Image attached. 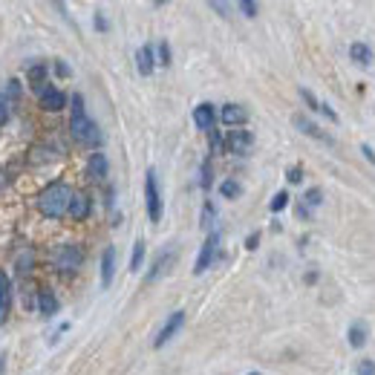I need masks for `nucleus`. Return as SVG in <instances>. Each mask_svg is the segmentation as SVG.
<instances>
[{
    "label": "nucleus",
    "mask_w": 375,
    "mask_h": 375,
    "mask_svg": "<svg viewBox=\"0 0 375 375\" xmlns=\"http://www.w3.org/2000/svg\"><path fill=\"white\" fill-rule=\"evenodd\" d=\"M70 130H73V139L81 145V147H90L92 153H96L102 147V130H99V124L92 121L87 116V107H84V96L81 92H75V96L70 99Z\"/></svg>",
    "instance_id": "obj_1"
},
{
    "label": "nucleus",
    "mask_w": 375,
    "mask_h": 375,
    "mask_svg": "<svg viewBox=\"0 0 375 375\" xmlns=\"http://www.w3.org/2000/svg\"><path fill=\"white\" fill-rule=\"evenodd\" d=\"M73 188L67 185V182H49L44 191L38 194V199H35V208H38V214L44 216V220H64V216L70 214V202H73Z\"/></svg>",
    "instance_id": "obj_2"
},
{
    "label": "nucleus",
    "mask_w": 375,
    "mask_h": 375,
    "mask_svg": "<svg viewBox=\"0 0 375 375\" xmlns=\"http://www.w3.org/2000/svg\"><path fill=\"white\" fill-rule=\"evenodd\" d=\"M145 208H147V220L153 226L162 223L165 202H162V191H159V176H156L153 168H147V173H145Z\"/></svg>",
    "instance_id": "obj_3"
},
{
    "label": "nucleus",
    "mask_w": 375,
    "mask_h": 375,
    "mask_svg": "<svg viewBox=\"0 0 375 375\" xmlns=\"http://www.w3.org/2000/svg\"><path fill=\"white\" fill-rule=\"evenodd\" d=\"M84 266V248L75 245V242H64L55 248L52 254V269L61 271V274H75L78 269Z\"/></svg>",
    "instance_id": "obj_4"
},
{
    "label": "nucleus",
    "mask_w": 375,
    "mask_h": 375,
    "mask_svg": "<svg viewBox=\"0 0 375 375\" xmlns=\"http://www.w3.org/2000/svg\"><path fill=\"white\" fill-rule=\"evenodd\" d=\"M38 92V104H41V110H47V113H61L67 107V96H64V90H58L55 84H44V87H38L35 90Z\"/></svg>",
    "instance_id": "obj_5"
},
{
    "label": "nucleus",
    "mask_w": 375,
    "mask_h": 375,
    "mask_svg": "<svg viewBox=\"0 0 375 375\" xmlns=\"http://www.w3.org/2000/svg\"><path fill=\"white\" fill-rule=\"evenodd\" d=\"M216 248H220V231H211V234L205 237L202 248H199L197 263H194V274H197V277L205 274V271L211 269V263H214V257H216Z\"/></svg>",
    "instance_id": "obj_6"
},
{
    "label": "nucleus",
    "mask_w": 375,
    "mask_h": 375,
    "mask_svg": "<svg viewBox=\"0 0 375 375\" xmlns=\"http://www.w3.org/2000/svg\"><path fill=\"white\" fill-rule=\"evenodd\" d=\"M182 324H185V312H182V309L171 312V318L162 324V329H159V332H156V338H153V347H156V350H162L165 343H168V340H171V338H173V335L182 329Z\"/></svg>",
    "instance_id": "obj_7"
},
{
    "label": "nucleus",
    "mask_w": 375,
    "mask_h": 375,
    "mask_svg": "<svg viewBox=\"0 0 375 375\" xmlns=\"http://www.w3.org/2000/svg\"><path fill=\"white\" fill-rule=\"evenodd\" d=\"M252 145H254L252 130L237 128V130H231V133L226 136V150H228V153H237V156H245L248 150H252Z\"/></svg>",
    "instance_id": "obj_8"
},
{
    "label": "nucleus",
    "mask_w": 375,
    "mask_h": 375,
    "mask_svg": "<svg viewBox=\"0 0 375 375\" xmlns=\"http://www.w3.org/2000/svg\"><path fill=\"white\" fill-rule=\"evenodd\" d=\"M194 124H197V130L211 133V130L216 128V107L208 104V102L197 104V107H194Z\"/></svg>",
    "instance_id": "obj_9"
},
{
    "label": "nucleus",
    "mask_w": 375,
    "mask_h": 375,
    "mask_svg": "<svg viewBox=\"0 0 375 375\" xmlns=\"http://www.w3.org/2000/svg\"><path fill=\"white\" fill-rule=\"evenodd\" d=\"M90 214H92V199H90V194L75 191V194H73V202H70V214H67V216H73L75 223H84Z\"/></svg>",
    "instance_id": "obj_10"
},
{
    "label": "nucleus",
    "mask_w": 375,
    "mask_h": 375,
    "mask_svg": "<svg viewBox=\"0 0 375 375\" xmlns=\"http://www.w3.org/2000/svg\"><path fill=\"white\" fill-rule=\"evenodd\" d=\"M12 297H15L12 280H9V274H6L4 269H0V321L9 318V312H12Z\"/></svg>",
    "instance_id": "obj_11"
},
{
    "label": "nucleus",
    "mask_w": 375,
    "mask_h": 375,
    "mask_svg": "<svg viewBox=\"0 0 375 375\" xmlns=\"http://www.w3.org/2000/svg\"><path fill=\"white\" fill-rule=\"evenodd\" d=\"M107 156L102 153V150H96V153H90V159H87V176L92 179V182H102L104 176H107Z\"/></svg>",
    "instance_id": "obj_12"
},
{
    "label": "nucleus",
    "mask_w": 375,
    "mask_h": 375,
    "mask_svg": "<svg viewBox=\"0 0 375 375\" xmlns=\"http://www.w3.org/2000/svg\"><path fill=\"white\" fill-rule=\"evenodd\" d=\"M220 121L228 124V128H242V124L248 121V113H245V107H240V104H223Z\"/></svg>",
    "instance_id": "obj_13"
},
{
    "label": "nucleus",
    "mask_w": 375,
    "mask_h": 375,
    "mask_svg": "<svg viewBox=\"0 0 375 375\" xmlns=\"http://www.w3.org/2000/svg\"><path fill=\"white\" fill-rule=\"evenodd\" d=\"M35 306H38V312H41L44 318H52V315H58V297H55V292H52V289H38Z\"/></svg>",
    "instance_id": "obj_14"
},
{
    "label": "nucleus",
    "mask_w": 375,
    "mask_h": 375,
    "mask_svg": "<svg viewBox=\"0 0 375 375\" xmlns=\"http://www.w3.org/2000/svg\"><path fill=\"white\" fill-rule=\"evenodd\" d=\"M295 128H300L306 136H312V139H318V142H324V145H335V139L329 136V133H324L318 124H312L306 116H295Z\"/></svg>",
    "instance_id": "obj_15"
},
{
    "label": "nucleus",
    "mask_w": 375,
    "mask_h": 375,
    "mask_svg": "<svg viewBox=\"0 0 375 375\" xmlns=\"http://www.w3.org/2000/svg\"><path fill=\"white\" fill-rule=\"evenodd\" d=\"M113 274H116V248L107 245L104 254H102V289H110Z\"/></svg>",
    "instance_id": "obj_16"
},
{
    "label": "nucleus",
    "mask_w": 375,
    "mask_h": 375,
    "mask_svg": "<svg viewBox=\"0 0 375 375\" xmlns=\"http://www.w3.org/2000/svg\"><path fill=\"white\" fill-rule=\"evenodd\" d=\"M136 67H139L142 75H150L156 70V49L150 44L139 47V52H136Z\"/></svg>",
    "instance_id": "obj_17"
},
{
    "label": "nucleus",
    "mask_w": 375,
    "mask_h": 375,
    "mask_svg": "<svg viewBox=\"0 0 375 375\" xmlns=\"http://www.w3.org/2000/svg\"><path fill=\"white\" fill-rule=\"evenodd\" d=\"M300 99H303V102L309 104V110H315V113H324V116H326L329 121H338V113H335V110H332V107H329L326 102H318V99L312 96V92H309L306 87H300Z\"/></svg>",
    "instance_id": "obj_18"
},
{
    "label": "nucleus",
    "mask_w": 375,
    "mask_h": 375,
    "mask_svg": "<svg viewBox=\"0 0 375 375\" xmlns=\"http://www.w3.org/2000/svg\"><path fill=\"white\" fill-rule=\"evenodd\" d=\"M350 58L355 61V64H361V67H372V61H375V55H372V49L367 47V44H352L350 47Z\"/></svg>",
    "instance_id": "obj_19"
},
{
    "label": "nucleus",
    "mask_w": 375,
    "mask_h": 375,
    "mask_svg": "<svg viewBox=\"0 0 375 375\" xmlns=\"http://www.w3.org/2000/svg\"><path fill=\"white\" fill-rule=\"evenodd\" d=\"M171 260H173V254H171V252H162L159 257H156V260H153V269H150V271H147V277H145V283H153V280H159V277L165 274V269H168V263H171Z\"/></svg>",
    "instance_id": "obj_20"
},
{
    "label": "nucleus",
    "mask_w": 375,
    "mask_h": 375,
    "mask_svg": "<svg viewBox=\"0 0 375 375\" xmlns=\"http://www.w3.org/2000/svg\"><path fill=\"white\" fill-rule=\"evenodd\" d=\"M347 338H350V347H352V350H361V347H364V340H367V326H364L361 321H355V324L350 326Z\"/></svg>",
    "instance_id": "obj_21"
},
{
    "label": "nucleus",
    "mask_w": 375,
    "mask_h": 375,
    "mask_svg": "<svg viewBox=\"0 0 375 375\" xmlns=\"http://www.w3.org/2000/svg\"><path fill=\"white\" fill-rule=\"evenodd\" d=\"M32 266H35V254H32V248H23V252L18 254V260H15V271H18V274H26Z\"/></svg>",
    "instance_id": "obj_22"
},
{
    "label": "nucleus",
    "mask_w": 375,
    "mask_h": 375,
    "mask_svg": "<svg viewBox=\"0 0 375 375\" xmlns=\"http://www.w3.org/2000/svg\"><path fill=\"white\" fill-rule=\"evenodd\" d=\"M26 78H29V84H32L35 90H38V87H44V84H47V67H44V64H35V67H29Z\"/></svg>",
    "instance_id": "obj_23"
},
{
    "label": "nucleus",
    "mask_w": 375,
    "mask_h": 375,
    "mask_svg": "<svg viewBox=\"0 0 375 375\" xmlns=\"http://www.w3.org/2000/svg\"><path fill=\"white\" fill-rule=\"evenodd\" d=\"M199 220H202V228H208V234H211L214 231V223H216V208H214L211 199L202 205V216H199Z\"/></svg>",
    "instance_id": "obj_24"
},
{
    "label": "nucleus",
    "mask_w": 375,
    "mask_h": 375,
    "mask_svg": "<svg viewBox=\"0 0 375 375\" xmlns=\"http://www.w3.org/2000/svg\"><path fill=\"white\" fill-rule=\"evenodd\" d=\"M9 104H15L18 99H20V81L18 78H12V81H6V87H4V92H0Z\"/></svg>",
    "instance_id": "obj_25"
},
{
    "label": "nucleus",
    "mask_w": 375,
    "mask_h": 375,
    "mask_svg": "<svg viewBox=\"0 0 375 375\" xmlns=\"http://www.w3.org/2000/svg\"><path fill=\"white\" fill-rule=\"evenodd\" d=\"M220 194H223L226 199H237V197L242 194V188H240V182H237V179H226V182L220 185Z\"/></svg>",
    "instance_id": "obj_26"
},
{
    "label": "nucleus",
    "mask_w": 375,
    "mask_h": 375,
    "mask_svg": "<svg viewBox=\"0 0 375 375\" xmlns=\"http://www.w3.org/2000/svg\"><path fill=\"white\" fill-rule=\"evenodd\" d=\"M142 263H145V240H136L133 254H130V271H139Z\"/></svg>",
    "instance_id": "obj_27"
},
{
    "label": "nucleus",
    "mask_w": 375,
    "mask_h": 375,
    "mask_svg": "<svg viewBox=\"0 0 375 375\" xmlns=\"http://www.w3.org/2000/svg\"><path fill=\"white\" fill-rule=\"evenodd\" d=\"M286 205H289V191H277V194H274V199L269 202L271 214H280V211H283Z\"/></svg>",
    "instance_id": "obj_28"
},
{
    "label": "nucleus",
    "mask_w": 375,
    "mask_h": 375,
    "mask_svg": "<svg viewBox=\"0 0 375 375\" xmlns=\"http://www.w3.org/2000/svg\"><path fill=\"white\" fill-rule=\"evenodd\" d=\"M211 182H214V168H211V159H205L202 162V176H199L202 191H211Z\"/></svg>",
    "instance_id": "obj_29"
},
{
    "label": "nucleus",
    "mask_w": 375,
    "mask_h": 375,
    "mask_svg": "<svg viewBox=\"0 0 375 375\" xmlns=\"http://www.w3.org/2000/svg\"><path fill=\"white\" fill-rule=\"evenodd\" d=\"M208 136H211V153H223L226 150V139H223L220 130H211Z\"/></svg>",
    "instance_id": "obj_30"
},
{
    "label": "nucleus",
    "mask_w": 375,
    "mask_h": 375,
    "mask_svg": "<svg viewBox=\"0 0 375 375\" xmlns=\"http://www.w3.org/2000/svg\"><path fill=\"white\" fill-rule=\"evenodd\" d=\"M303 199H306V205H309V208H315V205H321L324 194L318 191V188H312V191H306V197H303Z\"/></svg>",
    "instance_id": "obj_31"
},
{
    "label": "nucleus",
    "mask_w": 375,
    "mask_h": 375,
    "mask_svg": "<svg viewBox=\"0 0 375 375\" xmlns=\"http://www.w3.org/2000/svg\"><path fill=\"white\" fill-rule=\"evenodd\" d=\"M156 52H159V64L162 67H171V47H168V41H162Z\"/></svg>",
    "instance_id": "obj_32"
},
{
    "label": "nucleus",
    "mask_w": 375,
    "mask_h": 375,
    "mask_svg": "<svg viewBox=\"0 0 375 375\" xmlns=\"http://www.w3.org/2000/svg\"><path fill=\"white\" fill-rule=\"evenodd\" d=\"M9 110H12V104L4 96H0V130H4V124L9 121Z\"/></svg>",
    "instance_id": "obj_33"
},
{
    "label": "nucleus",
    "mask_w": 375,
    "mask_h": 375,
    "mask_svg": "<svg viewBox=\"0 0 375 375\" xmlns=\"http://www.w3.org/2000/svg\"><path fill=\"white\" fill-rule=\"evenodd\" d=\"M286 179H289L292 185H300V182H303V168H300V165L289 168V171H286Z\"/></svg>",
    "instance_id": "obj_34"
},
{
    "label": "nucleus",
    "mask_w": 375,
    "mask_h": 375,
    "mask_svg": "<svg viewBox=\"0 0 375 375\" xmlns=\"http://www.w3.org/2000/svg\"><path fill=\"white\" fill-rule=\"evenodd\" d=\"M240 12L248 15V18H254L257 15V4H254V0H240Z\"/></svg>",
    "instance_id": "obj_35"
},
{
    "label": "nucleus",
    "mask_w": 375,
    "mask_h": 375,
    "mask_svg": "<svg viewBox=\"0 0 375 375\" xmlns=\"http://www.w3.org/2000/svg\"><path fill=\"white\" fill-rule=\"evenodd\" d=\"M355 375H375V361H361L358 364V369H355Z\"/></svg>",
    "instance_id": "obj_36"
},
{
    "label": "nucleus",
    "mask_w": 375,
    "mask_h": 375,
    "mask_svg": "<svg viewBox=\"0 0 375 375\" xmlns=\"http://www.w3.org/2000/svg\"><path fill=\"white\" fill-rule=\"evenodd\" d=\"M257 245H260V231H254V234H248V237H245V248H248V252H254Z\"/></svg>",
    "instance_id": "obj_37"
},
{
    "label": "nucleus",
    "mask_w": 375,
    "mask_h": 375,
    "mask_svg": "<svg viewBox=\"0 0 375 375\" xmlns=\"http://www.w3.org/2000/svg\"><path fill=\"white\" fill-rule=\"evenodd\" d=\"M55 73H58V75H64V78H67V75H70L73 70H70V67L64 64V61H58V64H55Z\"/></svg>",
    "instance_id": "obj_38"
},
{
    "label": "nucleus",
    "mask_w": 375,
    "mask_h": 375,
    "mask_svg": "<svg viewBox=\"0 0 375 375\" xmlns=\"http://www.w3.org/2000/svg\"><path fill=\"white\" fill-rule=\"evenodd\" d=\"M96 29H99V32H107V20H104V15H102V12L96 15Z\"/></svg>",
    "instance_id": "obj_39"
},
{
    "label": "nucleus",
    "mask_w": 375,
    "mask_h": 375,
    "mask_svg": "<svg viewBox=\"0 0 375 375\" xmlns=\"http://www.w3.org/2000/svg\"><path fill=\"white\" fill-rule=\"evenodd\" d=\"M364 156H367V162H369V165H375V153H372V147L364 145Z\"/></svg>",
    "instance_id": "obj_40"
},
{
    "label": "nucleus",
    "mask_w": 375,
    "mask_h": 375,
    "mask_svg": "<svg viewBox=\"0 0 375 375\" xmlns=\"http://www.w3.org/2000/svg\"><path fill=\"white\" fill-rule=\"evenodd\" d=\"M0 375H4V355H0Z\"/></svg>",
    "instance_id": "obj_41"
},
{
    "label": "nucleus",
    "mask_w": 375,
    "mask_h": 375,
    "mask_svg": "<svg viewBox=\"0 0 375 375\" xmlns=\"http://www.w3.org/2000/svg\"><path fill=\"white\" fill-rule=\"evenodd\" d=\"M248 375H263V372H248Z\"/></svg>",
    "instance_id": "obj_42"
}]
</instances>
